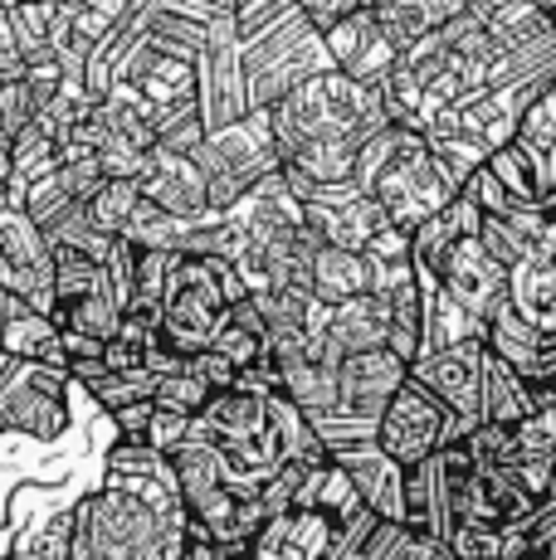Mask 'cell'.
<instances>
[{"instance_id":"cell-22","label":"cell","mask_w":556,"mask_h":560,"mask_svg":"<svg viewBox=\"0 0 556 560\" xmlns=\"http://www.w3.org/2000/svg\"><path fill=\"white\" fill-rule=\"evenodd\" d=\"M79 498H69L63 508H49L45 516L30 522V532L10 536V556L15 560H73V541H79Z\"/></svg>"},{"instance_id":"cell-7","label":"cell","mask_w":556,"mask_h":560,"mask_svg":"<svg viewBox=\"0 0 556 560\" xmlns=\"http://www.w3.org/2000/svg\"><path fill=\"white\" fill-rule=\"evenodd\" d=\"M73 424V375L0 351V434L59 444Z\"/></svg>"},{"instance_id":"cell-27","label":"cell","mask_w":556,"mask_h":560,"mask_svg":"<svg viewBox=\"0 0 556 560\" xmlns=\"http://www.w3.org/2000/svg\"><path fill=\"white\" fill-rule=\"evenodd\" d=\"M518 147L542 166V176H547V190H556V79L537 93V103L522 113Z\"/></svg>"},{"instance_id":"cell-43","label":"cell","mask_w":556,"mask_h":560,"mask_svg":"<svg viewBox=\"0 0 556 560\" xmlns=\"http://www.w3.org/2000/svg\"><path fill=\"white\" fill-rule=\"evenodd\" d=\"M147 5H152V0H132V10H147Z\"/></svg>"},{"instance_id":"cell-17","label":"cell","mask_w":556,"mask_h":560,"mask_svg":"<svg viewBox=\"0 0 556 560\" xmlns=\"http://www.w3.org/2000/svg\"><path fill=\"white\" fill-rule=\"evenodd\" d=\"M308 214L317 220V230H323L327 244H337V249H351V254H367L371 244L381 240L386 230H395L386 205L377 196H351L341 205H308Z\"/></svg>"},{"instance_id":"cell-39","label":"cell","mask_w":556,"mask_h":560,"mask_svg":"<svg viewBox=\"0 0 556 560\" xmlns=\"http://www.w3.org/2000/svg\"><path fill=\"white\" fill-rule=\"evenodd\" d=\"M30 73L25 54H20L15 45H0V89H10V83H20Z\"/></svg>"},{"instance_id":"cell-31","label":"cell","mask_w":556,"mask_h":560,"mask_svg":"<svg viewBox=\"0 0 556 560\" xmlns=\"http://www.w3.org/2000/svg\"><path fill=\"white\" fill-rule=\"evenodd\" d=\"M210 400H216V390H210L190 365L176 375H162V385H157V395H152V405L162 409V415H176V419H186V424H196L210 409Z\"/></svg>"},{"instance_id":"cell-28","label":"cell","mask_w":556,"mask_h":560,"mask_svg":"<svg viewBox=\"0 0 556 560\" xmlns=\"http://www.w3.org/2000/svg\"><path fill=\"white\" fill-rule=\"evenodd\" d=\"M488 176L498 180L502 190H508L512 200H522V205H542L552 196L547 190V176H542V166L532 161L528 152H522L518 142H508V147H498L494 156H488Z\"/></svg>"},{"instance_id":"cell-23","label":"cell","mask_w":556,"mask_h":560,"mask_svg":"<svg viewBox=\"0 0 556 560\" xmlns=\"http://www.w3.org/2000/svg\"><path fill=\"white\" fill-rule=\"evenodd\" d=\"M508 303L542 331H556V254H537L512 268Z\"/></svg>"},{"instance_id":"cell-4","label":"cell","mask_w":556,"mask_h":560,"mask_svg":"<svg viewBox=\"0 0 556 560\" xmlns=\"http://www.w3.org/2000/svg\"><path fill=\"white\" fill-rule=\"evenodd\" d=\"M196 161L210 180V210L230 214L240 200H250L269 176L283 171V152L274 137V117L254 107L244 122L216 127L206 142L196 147Z\"/></svg>"},{"instance_id":"cell-25","label":"cell","mask_w":556,"mask_h":560,"mask_svg":"<svg viewBox=\"0 0 556 560\" xmlns=\"http://www.w3.org/2000/svg\"><path fill=\"white\" fill-rule=\"evenodd\" d=\"M532 390L512 365H502L488 351V371H484V424H522L532 415Z\"/></svg>"},{"instance_id":"cell-34","label":"cell","mask_w":556,"mask_h":560,"mask_svg":"<svg viewBox=\"0 0 556 560\" xmlns=\"http://www.w3.org/2000/svg\"><path fill=\"white\" fill-rule=\"evenodd\" d=\"M508 546V526H454L449 532V551L459 560H502Z\"/></svg>"},{"instance_id":"cell-36","label":"cell","mask_w":556,"mask_h":560,"mask_svg":"<svg viewBox=\"0 0 556 560\" xmlns=\"http://www.w3.org/2000/svg\"><path fill=\"white\" fill-rule=\"evenodd\" d=\"M298 10L308 15V25L317 30V35H327V30H337L341 20L361 15V10H377V0H293Z\"/></svg>"},{"instance_id":"cell-18","label":"cell","mask_w":556,"mask_h":560,"mask_svg":"<svg viewBox=\"0 0 556 560\" xmlns=\"http://www.w3.org/2000/svg\"><path fill=\"white\" fill-rule=\"evenodd\" d=\"M478 230H484V210H478V200L464 190V196H459L454 205H444L435 220H425L420 230L410 234V258H415V268L435 278V268H440L444 258H449V249H454V244H464L468 234H478Z\"/></svg>"},{"instance_id":"cell-33","label":"cell","mask_w":556,"mask_h":560,"mask_svg":"<svg viewBox=\"0 0 556 560\" xmlns=\"http://www.w3.org/2000/svg\"><path fill=\"white\" fill-rule=\"evenodd\" d=\"M55 180H59V190L73 205H89L103 186H108V176H103V166H99V152H69L59 161Z\"/></svg>"},{"instance_id":"cell-16","label":"cell","mask_w":556,"mask_h":560,"mask_svg":"<svg viewBox=\"0 0 556 560\" xmlns=\"http://www.w3.org/2000/svg\"><path fill=\"white\" fill-rule=\"evenodd\" d=\"M333 458L351 472L361 502H367L371 516L391 526H405V468L391 463L377 444H351V448H333Z\"/></svg>"},{"instance_id":"cell-6","label":"cell","mask_w":556,"mask_h":560,"mask_svg":"<svg viewBox=\"0 0 556 560\" xmlns=\"http://www.w3.org/2000/svg\"><path fill=\"white\" fill-rule=\"evenodd\" d=\"M410 385V365L395 351H367V357L341 361V385H337V409L317 419V434L327 448H351V444H377L381 415L391 409L395 395Z\"/></svg>"},{"instance_id":"cell-35","label":"cell","mask_w":556,"mask_h":560,"mask_svg":"<svg viewBox=\"0 0 556 560\" xmlns=\"http://www.w3.org/2000/svg\"><path fill=\"white\" fill-rule=\"evenodd\" d=\"M288 10H298L293 0H234V25H240V39L244 45L259 39L264 30H274L278 20L288 15Z\"/></svg>"},{"instance_id":"cell-30","label":"cell","mask_w":556,"mask_h":560,"mask_svg":"<svg viewBox=\"0 0 556 560\" xmlns=\"http://www.w3.org/2000/svg\"><path fill=\"white\" fill-rule=\"evenodd\" d=\"M377 25L395 54H405V49L420 45V39L440 35V25H435L425 0H377Z\"/></svg>"},{"instance_id":"cell-29","label":"cell","mask_w":556,"mask_h":560,"mask_svg":"<svg viewBox=\"0 0 556 560\" xmlns=\"http://www.w3.org/2000/svg\"><path fill=\"white\" fill-rule=\"evenodd\" d=\"M123 298L117 293H99V298H83V303H69L55 312V327L73 331V337H89V341H113L123 331Z\"/></svg>"},{"instance_id":"cell-24","label":"cell","mask_w":556,"mask_h":560,"mask_svg":"<svg viewBox=\"0 0 556 560\" xmlns=\"http://www.w3.org/2000/svg\"><path fill=\"white\" fill-rule=\"evenodd\" d=\"M123 244H132L137 254H186V240H190V224L176 220V214H166L162 205L142 200L132 210V220H127V230L117 234Z\"/></svg>"},{"instance_id":"cell-11","label":"cell","mask_w":556,"mask_h":560,"mask_svg":"<svg viewBox=\"0 0 556 560\" xmlns=\"http://www.w3.org/2000/svg\"><path fill=\"white\" fill-rule=\"evenodd\" d=\"M484 371H488V341L425 351L410 365V381H420L435 400L449 405V415H454V444L484 424Z\"/></svg>"},{"instance_id":"cell-26","label":"cell","mask_w":556,"mask_h":560,"mask_svg":"<svg viewBox=\"0 0 556 560\" xmlns=\"http://www.w3.org/2000/svg\"><path fill=\"white\" fill-rule=\"evenodd\" d=\"M303 508H317L323 516H333V522L347 532L351 522H361L367 516V502H361V492H357V482H351V472L341 468V463L333 458L327 468H317L313 472V482H308V498H303Z\"/></svg>"},{"instance_id":"cell-2","label":"cell","mask_w":556,"mask_h":560,"mask_svg":"<svg viewBox=\"0 0 556 560\" xmlns=\"http://www.w3.org/2000/svg\"><path fill=\"white\" fill-rule=\"evenodd\" d=\"M244 298H250V288L240 283L234 264L176 254L162 298V341L186 361L200 357V351L216 347L220 327L230 322V307Z\"/></svg>"},{"instance_id":"cell-14","label":"cell","mask_w":556,"mask_h":560,"mask_svg":"<svg viewBox=\"0 0 556 560\" xmlns=\"http://www.w3.org/2000/svg\"><path fill=\"white\" fill-rule=\"evenodd\" d=\"M137 186H142V200L162 205L166 214H176V220H186V224H206L210 214H216L210 210L206 171L186 152H171V147L147 152V166H142V176H137Z\"/></svg>"},{"instance_id":"cell-32","label":"cell","mask_w":556,"mask_h":560,"mask_svg":"<svg viewBox=\"0 0 556 560\" xmlns=\"http://www.w3.org/2000/svg\"><path fill=\"white\" fill-rule=\"evenodd\" d=\"M137 205H142V186H137V180H108V186L89 200V214L108 240H117V234L127 230V220H132Z\"/></svg>"},{"instance_id":"cell-5","label":"cell","mask_w":556,"mask_h":560,"mask_svg":"<svg viewBox=\"0 0 556 560\" xmlns=\"http://www.w3.org/2000/svg\"><path fill=\"white\" fill-rule=\"evenodd\" d=\"M337 69L327 39L308 25L303 10H288L274 30L244 45V79H250V103L259 113H274L293 89H303L313 73Z\"/></svg>"},{"instance_id":"cell-40","label":"cell","mask_w":556,"mask_h":560,"mask_svg":"<svg viewBox=\"0 0 556 560\" xmlns=\"http://www.w3.org/2000/svg\"><path fill=\"white\" fill-rule=\"evenodd\" d=\"M196 5H206L210 15H234V0H196Z\"/></svg>"},{"instance_id":"cell-12","label":"cell","mask_w":556,"mask_h":560,"mask_svg":"<svg viewBox=\"0 0 556 560\" xmlns=\"http://www.w3.org/2000/svg\"><path fill=\"white\" fill-rule=\"evenodd\" d=\"M200 113H206L210 132L230 122H244L254 113L250 79H244V39L234 15H220L210 25L206 54H200Z\"/></svg>"},{"instance_id":"cell-37","label":"cell","mask_w":556,"mask_h":560,"mask_svg":"<svg viewBox=\"0 0 556 560\" xmlns=\"http://www.w3.org/2000/svg\"><path fill=\"white\" fill-rule=\"evenodd\" d=\"M99 166H103L108 180H137L142 166H147V152L132 147V142H123V137H108V142L99 147Z\"/></svg>"},{"instance_id":"cell-41","label":"cell","mask_w":556,"mask_h":560,"mask_svg":"<svg viewBox=\"0 0 556 560\" xmlns=\"http://www.w3.org/2000/svg\"><path fill=\"white\" fill-rule=\"evenodd\" d=\"M430 560H459V556L449 551V541H440V546H435V556H430Z\"/></svg>"},{"instance_id":"cell-20","label":"cell","mask_w":556,"mask_h":560,"mask_svg":"<svg viewBox=\"0 0 556 560\" xmlns=\"http://www.w3.org/2000/svg\"><path fill=\"white\" fill-rule=\"evenodd\" d=\"M278 375H283V400L293 409H303L308 419H327L337 409V385H341V365L313 357V351H303V357L283 361L278 365Z\"/></svg>"},{"instance_id":"cell-21","label":"cell","mask_w":556,"mask_h":560,"mask_svg":"<svg viewBox=\"0 0 556 560\" xmlns=\"http://www.w3.org/2000/svg\"><path fill=\"white\" fill-rule=\"evenodd\" d=\"M308 288L323 307H341L351 298L371 293V258L337 249V244H323V254L313 258V273H308Z\"/></svg>"},{"instance_id":"cell-19","label":"cell","mask_w":556,"mask_h":560,"mask_svg":"<svg viewBox=\"0 0 556 560\" xmlns=\"http://www.w3.org/2000/svg\"><path fill=\"white\" fill-rule=\"evenodd\" d=\"M0 351H10L15 361H39V365H59L69 371V357H63V331L55 327V317L10 303L5 298V317H0Z\"/></svg>"},{"instance_id":"cell-1","label":"cell","mask_w":556,"mask_h":560,"mask_svg":"<svg viewBox=\"0 0 556 560\" xmlns=\"http://www.w3.org/2000/svg\"><path fill=\"white\" fill-rule=\"evenodd\" d=\"M190 512L171 488V463L157 478H103L79 498L73 560H181Z\"/></svg>"},{"instance_id":"cell-10","label":"cell","mask_w":556,"mask_h":560,"mask_svg":"<svg viewBox=\"0 0 556 560\" xmlns=\"http://www.w3.org/2000/svg\"><path fill=\"white\" fill-rule=\"evenodd\" d=\"M454 444V415H449L444 400H435L420 381H410L401 395L391 400V409L381 415L377 429V448L391 463H401L405 472L425 468Z\"/></svg>"},{"instance_id":"cell-9","label":"cell","mask_w":556,"mask_h":560,"mask_svg":"<svg viewBox=\"0 0 556 560\" xmlns=\"http://www.w3.org/2000/svg\"><path fill=\"white\" fill-rule=\"evenodd\" d=\"M0 293L55 317V249L25 205H0Z\"/></svg>"},{"instance_id":"cell-42","label":"cell","mask_w":556,"mask_h":560,"mask_svg":"<svg viewBox=\"0 0 556 560\" xmlns=\"http://www.w3.org/2000/svg\"><path fill=\"white\" fill-rule=\"evenodd\" d=\"M224 560H259V556H250V551H240V556H224Z\"/></svg>"},{"instance_id":"cell-15","label":"cell","mask_w":556,"mask_h":560,"mask_svg":"<svg viewBox=\"0 0 556 560\" xmlns=\"http://www.w3.org/2000/svg\"><path fill=\"white\" fill-rule=\"evenodd\" d=\"M327 54H333V63L347 79H357V83H367V89H377L381 79L395 69V54L386 45V35H381V25H377V10H361V15H351V20H341L337 30H327Z\"/></svg>"},{"instance_id":"cell-3","label":"cell","mask_w":556,"mask_h":560,"mask_svg":"<svg viewBox=\"0 0 556 560\" xmlns=\"http://www.w3.org/2000/svg\"><path fill=\"white\" fill-rule=\"evenodd\" d=\"M274 137L278 152L288 147L317 142V137H351V132H377V127L391 122L386 98H381V83L367 89V83L347 79L341 69L313 73L303 89H293L283 103L274 107Z\"/></svg>"},{"instance_id":"cell-8","label":"cell","mask_w":556,"mask_h":560,"mask_svg":"<svg viewBox=\"0 0 556 560\" xmlns=\"http://www.w3.org/2000/svg\"><path fill=\"white\" fill-rule=\"evenodd\" d=\"M367 196H377L381 205H386L395 230L415 234L425 220H435L444 205H454L459 196H464V186L449 176V166L435 156V147L425 142V132H415L410 142L401 147V156L386 161V171L371 180Z\"/></svg>"},{"instance_id":"cell-38","label":"cell","mask_w":556,"mask_h":560,"mask_svg":"<svg viewBox=\"0 0 556 560\" xmlns=\"http://www.w3.org/2000/svg\"><path fill=\"white\" fill-rule=\"evenodd\" d=\"M181 560H224V546L200 522H190L186 526V546H181Z\"/></svg>"},{"instance_id":"cell-13","label":"cell","mask_w":556,"mask_h":560,"mask_svg":"<svg viewBox=\"0 0 556 560\" xmlns=\"http://www.w3.org/2000/svg\"><path fill=\"white\" fill-rule=\"evenodd\" d=\"M508 268L488 254V244L478 234H468L464 244H454L449 258L435 268V283H440L444 298H454L464 312H474L478 322H494L502 307H508Z\"/></svg>"}]
</instances>
